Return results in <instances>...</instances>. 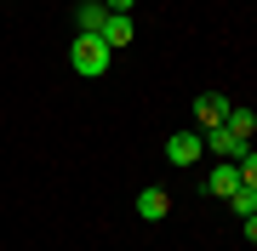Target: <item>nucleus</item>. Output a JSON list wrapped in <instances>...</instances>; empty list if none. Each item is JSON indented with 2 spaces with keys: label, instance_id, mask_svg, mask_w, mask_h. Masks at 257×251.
I'll use <instances>...</instances> for the list:
<instances>
[{
  "label": "nucleus",
  "instance_id": "obj_1",
  "mask_svg": "<svg viewBox=\"0 0 257 251\" xmlns=\"http://www.w3.org/2000/svg\"><path fill=\"white\" fill-rule=\"evenodd\" d=\"M109 63H114V52L103 46L97 35H74V40H69V69H74L80 80H103Z\"/></svg>",
  "mask_w": 257,
  "mask_h": 251
},
{
  "label": "nucleus",
  "instance_id": "obj_2",
  "mask_svg": "<svg viewBox=\"0 0 257 251\" xmlns=\"http://www.w3.org/2000/svg\"><path fill=\"white\" fill-rule=\"evenodd\" d=\"M206 154V143H200V131H172V137H166V160H172L177 171H189L194 160Z\"/></svg>",
  "mask_w": 257,
  "mask_h": 251
},
{
  "label": "nucleus",
  "instance_id": "obj_3",
  "mask_svg": "<svg viewBox=\"0 0 257 251\" xmlns=\"http://www.w3.org/2000/svg\"><path fill=\"white\" fill-rule=\"evenodd\" d=\"M223 120H229V97H223V92H200V97H194V131H211Z\"/></svg>",
  "mask_w": 257,
  "mask_h": 251
},
{
  "label": "nucleus",
  "instance_id": "obj_4",
  "mask_svg": "<svg viewBox=\"0 0 257 251\" xmlns=\"http://www.w3.org/2000/svg\"><path fill=\"white\" fill-rule=\"evenodd\" d=\"M200 143H206V154H217V160H240V154L251 149V143H246V137H234L229 126H211V131H200Z\"/></svg>",
  "mask_w": 257,
  "mask_h": 251
},
{
  "label": "nucleus",
  "instance_id": "obj_5",
  "mask_svg": "<svg viewBox=\"0 0 257 251\" xmlns=\"http://www.w3.org/2000/svg\"><path fill=\"white\" fill-rule=\"evenodd\" d=\"M103 46L109 52H120V46H132V40H138V18H132V12H109V23H103Z\"/></svg>",
  "mask_w": 257,
  "mask_h": 251
},
{
  "label": "nucleus",
  "instance_id": "obj_6",
  "mask_svg": "<svg viewBox=\"0 0 257 251\" xmlns=\"http://www.w3.org/2000/svg\"><path fill=\"white\" fill-rule=\"evenodd\" d=\"M138 217L143 223H166V217H172V194H166V188H138Z\"/></svg>",
  "mask_w": 257,
  "mask_h": 251
},
{
  "label": "nucleus",
  "instance_id": "obj_7",
  "mask_svg": "<svg viewBox=\"0 0 257 251\" xmlns=\"http://www.w3.org/2000/svg\"><path fill=\"white\" fill-rule=\"evenodd\" d=\"M234 188H240V166H234V160H217V166L206 171V194H217V200H229Z\"/></svg>",
  "mask_w": 257,
  "mask_h": 251
},
{
  "label": "nucleus",
  "instance_id": "obj_8",
  "mask_svg": "<svg viewBox=\"0 0 257 251\" xmlns=\"http://www.w3.org/2000/svg\"><path fill=\"white\" fill-rule=\"evenodd\" d=\"M74 23H80V35H103L109 6H103V0H80V6H74Z\"/></svg>",
  "mask_w": 257,
  "mask_h": 251
},
{
  "label": "nucleus",
  "instance_id": "obj_9",
  "mask_svg": "<svg viewBox=\"0 0 257 251\" xmlns=\"http://www.w3.org/2000/svg\"><path fill=\"white\" fill-rule=\"evenodd\" d=\"M223 126H229L234 137H246V143H257V114H251V109H229V120H223Z\"/></svg>",
  "mask_w": 257,
  "mask_h": 251
},
{
  "label": "nucleus",
  "instance_id": "obj_10",
  "mask_svg": "<svg viewBox=\"0 0 257 251\" xmlns=\"http://www.w3.org/2000/svg\"><path fill=\"white\" fill-rule=\"evenodd\" d=\"M234 166H240V188H257V143L234 160Z\"/></svg>",
  "mask_w": 257,
  "mask_h": 251
},
{
  "label": "nucleus",
  "instance_id": "obj_11",
  "mask_svg": "<svg viewBox=\"0 0 257 251\" xmlns=\"http://www.w3.org/2000/svg\"><path fill=\"white\" fill-rule=\"evenodd\" d=\"M229 205H234L240 217H251V211H257V188H234V194H229Z\"/></svg>",
  "mask_w": 257,
  "mask_h": 251
},
{
  "label": "nucleus",
  "instance_id": "obj_12",
  "mask_svg": "<svg viewBox=\"0 0 257 251\" xmlns=\"http://www.w3.org/2000/svg\"><path fill=\"white\" fill-rule=\"evenodd\" d=\"M109 12H138V0H103Z\"/></svg>",
  "mask_w": 257,
  "mask_h": 251
},
{
  "label": "nucleus",
  "instance_id": "obj_13",
  "mask_svg": "<svg viewBox=\"0 0 257 251\" xmlns=\"http://www.w3.org/2000/svg\"><path fill=\"white\" fill-rule=\"evenodd\" d=\"M246 240H251V245H257V211H251V217H246Z\"/></svg>",
  "mask_w": 257,
  "mask_h": 251
}]
</instances>
